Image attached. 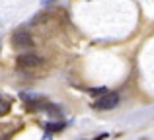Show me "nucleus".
Wrapping results in <instances>:
<instances>
[{
  "instance_id": "obj_1",
  "label": "nucleus",
  "mask_w": 154,
  "mask_h": 140,
  "mask_svg": "<svg viewBox=\"0 0 154 140\" xmlns=\"http://www.w3.org/2000/svg\"><path fill=\"white\" fill-rule=\"evenodd\" d=\"M117 105H119V94H117V91H107V94H103V97H100L92 107L98 109V111H107V109H113V107H117Z\"/></svg>"
},
{
  "instance_id": "obj_2",
  "label": "nucleus",
  "mask_w": 154,
  "mask_h": 140,
  "mask_svg": "<svg viewBox=\"0 0 154 140\" xmlns=\"http://www.w3.org/2000/svg\"><path fill=\"white\" fill-rule=\"evenodd\" d=\"M12 45L18 49H27V47H33V39L27 31H16L12 35Z\"/></svg>"
},
{
  "instance_id": "obj_3",
  "label": "nucleus",
  "mask_w": 154,
  "mask_h": 140,
  "mask_svg": "<svg viewBox=\"0 0 154 140\" xmlns=\"http://www.w3.org/2000/svg\"><path fill=\"white\" fill-rule=\"evenodd\" d=\"M41 62H43V58L37 57V55H22V57H18V64L22 68H35Z\"/></svg>"
},
{
  "instance_id": "obj_4",
  "label": "nucleus",
  "mask_w": 154,
  "mask_h": 140,
  "mask_svg": "<svg viewBox=\"0 0 154 140\" xmlns=\"http://www.w3.org/2000/svg\"><path fill=\"white\" fill-rule=\"evenodd\" d=\"M45 129L49 130V133H59V130L64 129V125H63V123H47Z\"/></svg>"
},
{
  "instance_id": "obj_5",
  "label": "nucleus",
  "mask_w": 154,
  "mask_h": 140,
  "mask_svg": "<svg viewBox=\"0 0 154 140\" xmlns=\"http://www.w3.org/2000/svg\"><path fill=\"white\" fill-rule=\"evenodd\" d=\"M8 111V103H2V99H0V113H6Z\"/></svg>"
},
{
  "instance_id": "obj_6",
  "label": "nucleus",
  "mask_w": 154,
  "mask_h": 140,
  "mask_svg": "<svg viewBox=\"0 0 154 140\" xmlns=\"http://www.w3.org/2000/svg\"><path fill=\"white\" fill-rule=\"evenodd\" d=\"M105 138H107V134H100V136L96 138V140H105Z\"/></svg>"
},
{
  "instance_id": "obj_7",
  "label": "nucleus",
  "mask_w": 154,
  "mask_h": 140,
  "mask_svg": "<svg viewBox=\"0 0 154 140\" xmlns=\"http://www.w3.org/2000/svg\"><path fill=\"white\" fill-rule=\"evenodd\" d=\"M53 2V0H43V4H51Z\"/></svg>"
}]
</instances>
